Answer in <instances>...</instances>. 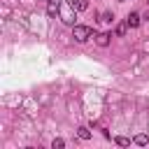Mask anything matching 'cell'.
Returning a JSON list of instances; mask_svg holds the SVG:
<instances>
[{
    "label": "cell",
    "mask_w": 149,
    "mask_h": 149,
    "mask_svg": "<svg viewBox=\"0 0 149 149\" xmlns=\"http://www.w3.org/2000/svg\"><path fill=\"white\" fill-rule=\"evenodd\" d=\"M114 142H116L119 147H128V144H130V137H123V135H119V137H114Z\"/></svg>",
    "instance_id": "obj_9"
},
{
    "label": "cell",
    "mask_w": 149,
    "mask_h": 149,
    "mask_svg": "<svg viewBox=\"0 0 149 149\" xmlns=\"http://www.w3.org/2000/svg\"><path fill=\"white\" fill-rule=\"evenodd\" d=\"M61 9V5H58V0H49V5H47V14L49 16H56V12Z\"/></svg>",
    "instance_id": "obj_5"
},
{
    "label": "cell",
    "mask_w": 149,
    "mask_h": 149,
    "mask_svg": "<svg viewBox=\"0 0 149 149\" xmlns=\"http://www.w3.org/2000/svg\"><path fill=\"white\" fill-rule=\"evenodd\" d=\"M109 37H112L109 33H98V35H95V42H98L100 47H107V44H109Z\"/></svg>",
    "instance_id": "obj_4"
},
{
    "label": "cell",
    "mask_w": 149,
    "mask_h": 149,
    "mask_svg": "<svg viewBox=\"0 0 149 149\" xmlns=\"http://www.w3.org/2000/svg\"><path fill=\"white\" fill-rule=\"evenodd\" d=\"M119 2H121V0H119Z\"/></svg>",
    "instance_id": "obj_13"
},
{
    "label": "cell",
    "mask_w": 149,
    "mask_h": 149,
    "mask_svg": "<svg viewBox=\"0 0 149 149\" xmlns=\"http://www.w3.org/2000/svg\"><path fill=\"white\" fill-rule=\"evenodd\" d=\"M140 19H142V16H140L137 12H130V14H128V19H126V26L137 28V26H140Z\"/></svg>",
    "instance_id": "obj_3"
},
{
    "label": "cell",
    "mask_w": 149,
    "mask_h": 149,
    "mask_svg": "<svg viewBox=\"0 0 149 149\" xmlns=\"http://www.w3.org/2000/svg\"><path fill=\"white\" fill-rule=\"evenodd\" d=\"M100 21H105V23H112V21H114V14H112V12H105V14L100 16Z\"/></svg>",
    "instance_id": "obj_10"
},
{
    "label": "cell",
    "mask_w": 149,
    "mask_h": 149,
    "mask_svg": "<svg viewBox=\"0 0 149 149\" xmlns=\"http://www.w3.org/2000/svg\"><path fill=\"white\" fill-rule=\"evenodd\" d=\"M70 9H72V5L68 2V9L63 12V23H68V26H74V19H77V16H74V14L70 12Z\"/></svg>",
    "instance_id": "obj_2"
},
{
    "label": "cell",
    "mask_w": 149,
    "mask_h": 149,
    "mask_svg": "<svg viewBox=\"0 0 149 149\" xmlns=\"http://www.w3.org/2000/svg\"><path fill=\"white\" fill-rule=\"evenodd\" d=\"M72 37H74L77 42H86L88 37H93V28H91V26H79V23H74V26H72Z\"/></svg>",
    "instance_id": "obj_1"
},
{
    "label": "cell",
    "mask_w": 149,
    "mask_h": 149,
    "mask_svg": "<svg viewBox=\"0 0 149 149\" xmlns=\"http://www.w3.org/2000/svg\"><path fill=\"white\" fill-rule=\"evenodd\" d=\"M70 5H72V9H77V12H84V9L88 7L86 0H70Z\"/></svg>",
    "instance_id": "obj_6"
},
{
    "label": "cell",
    "mask_w": 149,
    "mask_h": 149,
    "mask_svg": "<svg viewBox=\"0 0 149 149\" xmlns=\"http://www.w3.org/2000/svg\"><path fill=\"white\" fill-rule=\"evenodd\" d=\"M147 2H149V0H147Z\"/></svg>",
    "instance_id": "obj_14"
},
{
    "label": "cell",
    "mask_w": 149,
    "mask_h": 149,
    "mask_svg": "<svg viewBox=\"0 0 149 149\" xmlns=\"http://www.w3.org/2000/svg\"><path fill=\"white\" fill-rule=\"evenodd\" d=\"M51 147H54V149H63V147H65V140H61V137H56V140L51 142Z\"/></svg>",
    "instance_id": "obj_11"
},
{
    "label": "cell",
    "mask_w": 149,
    "mask_h": 149,
    "mask_svg": "<svg viewBox=\"0 0 149 149\" xmlns=\"http://www.w3.org/2000/svg\"><path fill=\"white\" fill-rule=\"evenodd\" d=\"M77 135H79L81 140H91V130H88L86 126H79V128H77Z\"/></svg>",
    "instance_id": "obj_7"
},
{
    "label": "cell",
    "mask_w": 149,
    "mask_h": 149,
    "mask_svg": "<svg viewBox=\"0 0 149 149\" xmlns=\"http://www.w3.org/2000/svg\"><path fill=\"white\" fill-rule=\"evenodd\" d=\"M123 33H126V26H123V23H121V26H116V35H123Z\"/></svg>",
    "instance_id": "obj_12"
},
{
    "label": "cell",
    "mask_w": 149,
    "mask_h": 149,
    "mask_svg": "<svg viewBox=\"0 0 149 149\" xmlns=\"http://www.w3.org/2000/svg\"><path fill=\"white\" fill-rule=\"evenodd\" d=\"M133 142H135V144H140V147H144V144H149V137H147V135L142 133V135H137V137H135Z\"/></svg>",
    "instance_id": "obj_8"
}]
</instances>
